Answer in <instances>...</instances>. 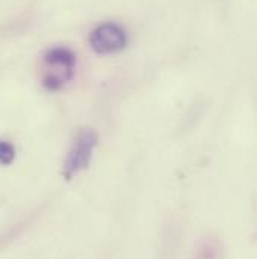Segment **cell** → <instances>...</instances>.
<instances>
[{"label":"cell","mask_w":257,"mask_h":259,"mask_svg":"<svg viewBox=\"0 0 257 259\" xmlns=\"http://www.w3.org/2000/svg\"><path fill=\"white\" fill-rule=\"evenodd\" d=\"M96 146L98 134L95 130L84 127L75 133L64 161V177L66 180H71L87 169Z\"/></svg>","instance_id":"2"},{"label":"cell","mask_w":257,"mask_h":259,"mask_svg":"<svg viewBox=\"0 0 257 259\" xmlns=\"http://www.w3.org/2000/svg\"><path fill=\"white\" fill-rule=\"evenodd\" d=\"M127 30L115 21H106L98 24L89 35V46L96 55L119 53L127 47Z\"/></svg>","instance_id":"3"},{"label":"cell","mask_w":257,"mask_h":259,"mask_svg":"<svg viewBox=\"0 0 257 259\" xmlns=\"http://www.w3.org/2000/svg\"><path fill=\"white\" fill-rule=\"evenodd\" d=\"M77 56L68 47H53L42 56L39 66L41 84L47 91H61L75 77Z\"/></svg>","instance_id":"1"},{"label":"cell","mask_w":257,"mask_h":259,"mask_svg":"<svg viewBox=\"0 0 257 259\" xmlns=\"http://www.w3.org/2000/svg\"><path fill=\"white\" fill-rule=\"evenodd\" d=\"M223 247L221 243L215 238H206L197 247L193 259H221Z\"/></svg>","instance_id":"4"},{"label":"cell","mask_w":257,"mask_h":259,"mask_svg":"<svg viewBox=\"0 0 257 259\" xmlns=\"http://www.w3.org/2000/svg\"><path fill=\"white\" fill-rule=\"evenodd\" d=\"M15 160V146L8 140H0V164L8 166Z\"/></svg>","instance_id":"5"}]
</instances>
